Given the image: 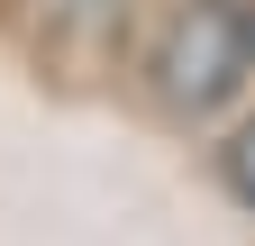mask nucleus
Listing matches in <instances>:
<instances>
[{"instance_id": "1", "label": "nucleus", "mask_w": 255, "mask_h": 246, "mask_svg": "<svg viewBox=\"0 0 255 246\" xmlns=\"http://www.w3.org/2000/svg\"><path fill=\"white\" fill-rule=\"evenodd\" d=\"M246 82V0H173L164 27L146 37V101L164 119H219Z\"/></svg>"}, {"instance_id": "2", "label": "nucleus", "mask_w": 255, "mask_h": 246, "mask_svg": "<svg viewBox=\"0 0 255 246\" xmlns=\"http://www.w3.org/2000/svg\"><path fill=\"white\" fill-rule=\"evenodd\" d=\"M219 182H228L237 210H255V119H246V128H228V146H219Z\"/></svg>"}, {"instance_id": "3", "label": "nucleus", "mask_w": 255, "mask_h": 246, "mask_svg": "<svg viewBox=\"0 0 255 246\" xmlns=\"http://www.w3.org/2000/svg\"><path fill=\"white\" fill-rule=\"evenodd\" d=\"M246 55H255V0H246Z\"/></svg>"}]
</instances>
